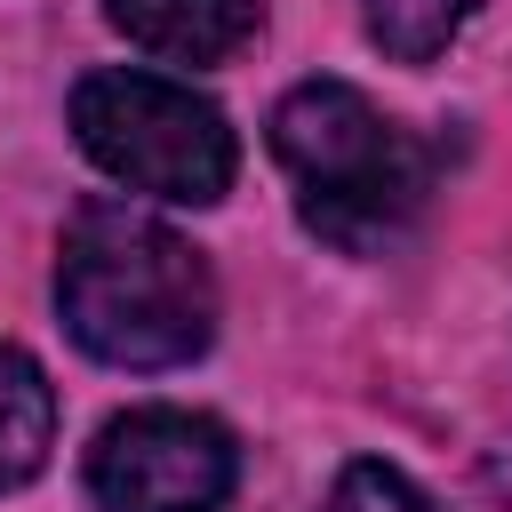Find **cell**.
Wrapping results in <instances>:
<instances>
[{
  "instance_id": "obj_1",
  "label": "cell",
  "mask_w": 512,
  "mask_h": 512,
  "mask_svg": "<svg viewBox=\"0 0 512 512\" xmlns=\"http://www.w3.org/2000/svg\"><path fill=\"white\" fill-rule=\"evenodd\" d=\"M64 336L104 368H184L216 344V272L184 232L128 200H88L56 256Z\"/></svg>"
},
{
  "instance_id": "obj_2",
  "label": "cell",
  "mask_w": 512,
  "mask_h": 512,
  "mask_svg": "<svg viewBox=\"0 0 512 512\" xmlns=\"http://www.w3.org/2000/svg\"><path fill=\"white\" fill-rule=\"evenodd\" d=\"M272 160L296 184V216L312 240L344 256H384L432 208V144L376 112L352 80H296L272 104Z\"/></svg>"
},
{
  "instance_id": "obj_3",
  "label": "cell",
  "mask_w": 512,
  "mask_h": 512,
  "mask_svg": "<svg viewBox=\"0 0 512 512\" xmlns=\"http://www.w3.org/2000/svg\"><path fill=\"white\" fill-rule=\"evenodd\" d=\"M72 136L112 184L176 200V208L224 200L232 168H240L232 120L208 96H192L184 80H160L136 64H104V72L72 80Z\"/></svg>"
},
{
  "instance_id": "obj_4",
  "label": "cell",
  "mask_w": 512,
  "mask_h": 512,
  "mask_svg": "<svg viewBox=\"0 0 512 512\" xmlns=\"http://www.w3.org/2000/svg\"><path fill=\"white\" fill-rule=\"evenodd\" d=\"M240 488V448L200 408H128L88 448L96 512H224Z\"/></svg>"
},
{
  "instance_id": "obj_5",
  "label": "cell",
  "mask_w": 512,
  "mask_h": 512,
  "mask_svg": "<svg viewBox=\"0 0 512 512\" xmlns=\"http://www.w3.org/2000/svg\"><path fill=\"white\" fill-rule=\"evenodd\" d=\"M104 16L168 64H224L264 32V0H104Z\"/></svg>"
},
{
  "instance_id": "obj_6",
  "label": "cell",
  "mask_w": 512,
  "mask_h": 512,
  "mask_svg": "<svg viewBox=\"0 0 512 512\" xmlns=\"http://www.w3.org/2000/svg\"><path fill=\"white\" fill-rule=\"evenodd\" d=\"M56 448V384L40 376L32 352L0 344V496L24 488Z\"/></svg>"
},
{
  "instance_id": "obj_7",
  "label": "cell",
  "mask_w": 512,
  "mask_h": 512,
  "mask_svg": "<svg viewBox=\"0 0 512 512\" xmlns=\"http://www.w3.org/2000/svg\"><path fill=\"white\" fill-rule=\"evenodd\" d=\"M472 16L480 0H360V24L392 64H432Z\"/></svg>"
},
{
  "instance_id": "obj_8",
  "label": "cell",
  "mask_w": 512,
  "mask_h": 512,
  "mask_svg": "<svg viewBox=\"0 0 512 512\" xmlns=\"http://www.w3.org/2000/svg\"><path fill=\"white\" fill-rule=\"evenodd\" d=\"M320 512H440L400 464H376V456H352L344 472H336V488H328V504Z\"/></svg>"
},
{
  "instance_id": "obj_9",
  "label": "cell",
  "mask_w": 512,
  "mask_h": 512,
  "mask_svg": "<svg viewBox=\"0 0 512 512\" xmlns=\"http://www.w3.org/2000/svg\"><path fill=\"white\" fill-rule=\"evenodd\" d=\"M480 488H488L496 504H512V440H496V448L480 456Z\"/></svg>"
}]
</instances>
